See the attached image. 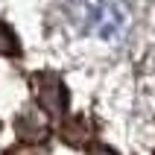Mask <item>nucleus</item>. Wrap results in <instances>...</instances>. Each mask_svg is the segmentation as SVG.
I'll list each match as a JSON object with an SVG mask.
<instances>
[{"label": "nucleus", "mask_w": 155, "mask_h": 155, "mask_svg": "<svg viewBox=\"0 0 155 155\" xmlns=\"http://www.w3.org/2000/svg\"><path fill=\"white\" fill-rule=\"evenodd\" d=\"M70 18L82 32L111 41L123 32L129 21V9L123 0H76L70 9Z\"/></svg>", "instance_id": "nucleus-1"}, {"label": "nucleus", "mask_w": 155, "mask_h": 155, "mask_svg": "<svg viewBox=\"0 0 155 155\" xmlns=\"http://www.w3.org/2000/svg\"><path fill=\"white\" fill-rule=\"evenodd\" d=\"M32 91H35V100L44 111L50 114H61L68 111V88L56 73H35L32 76Z\"/></svg>", "instance_id": "nucleus-2"}, {"label": "nucleus", "mask_w": 155, "mask_h": 155, "mask_svg": "<svg viewBox=\"0 0 155 155\" xmlns=\"http://www.w3.org/2000/svg\"><path fill=\"white\" fill-rule=\"evenodd\" d=\"M15 129H18V135L24 140H44L50 135V120H47L44 111H38L35 105H29V108H24V111L18 114Z\"/></svg>", "instance_id": "nucleus-3"}, {"label": "nucleus", "mask_w": 155, "mask_h": 155, "mask_svg": "<svg viewBox=\"0 0 155 155\" xmlns=\"http://www.w3.org/2000/svg\"><path fill=\"white\" fill-rule=\"evenodd\" d=\"M0 56H21V47H18V35L9 29V24L0 21Z\"/></svg>", "instance_id": "nucleus-4"}, {"label": "nucleus", "mask_w": 155, "mask_h": 155, "mask_svg": "<svg viewBox=\"0 0 155 155\" xmlns=\"http://www.w3.org/2000/svg\"><path fill=\"white\" fill-rule=\"evenodd\" d=\"M85 120H82V117H73V120H70V126H64V129H61V138L68 140L70 147H76L79 143V138H85Z\"/></svg>", "instance_id": "nucleus-5"}, {"label": "nucleus", "mask_w": 155, "mask_h": 155, "mask_svg": "<svg viewBox=\"0 0 155 155\" xmlns=\"http://www.w3.org/2000/svg\"><path fill=\"white\" fill-rule=\"evenodd\" d=\"M88 155H117V152H114V149H108V147H103V143H97V147L88 149Z\"/></svg>", "instance_id": "nucleus-6"}]
</instances>
